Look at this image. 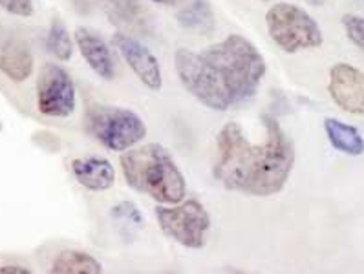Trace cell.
<instances>
[{
  "label": "cell",
  "mask_w": 364,
  "mask_h": 274,
  "mask_svg": "<svg viewBox=\"0 0 364 274\" xmlns=\"http://www.w3.org/2000/svg\"><path fill=\"white\" fill-rule=\"evenodd\" d=\"M86 132L112 152H124L146 137V124L130 108L92 104L85 114Z\"/></svg>",
  "instance_id": "277c9868"
},
{
  "label": "cell",
  "mask_w": 364,
  "mask_h": 274,
  "mask_svg": "<svg viewBox=\"0 0 364 274\" xmlns=\"http://www.w3.org/2000/svg\"><path fill=\"white\" fill-rule=\"evenodd\" d=\"M112 44L143 86H146L152 92L161 90L163 75L159 60L141 40H137L132 35L117 31L112 37Z\"/></svg>",
  "instance_id": "ba28073f"
},
{
  "label": "cell",
  "mask_w": 364,
  "mask_h": 274,
  "mask_svg": "<svg viewBox=\"0 0 364 274\" xmlns=\"http://www.w3.org/2000/svg\"><path fill=\"white\" fill-rule=\"evenodd\" d=\"M328 92L341 110L364 116V72L348 62H337L330 70Z\"/></svg>",
  "instance_id": "9c48e42d"
},
{
  "label": "cell",
  "mask_w": 364,
  "mask_h": 274,
  "mask_svg": "<svg viewBox=\"0 0 364 274\" xmlns=\"http://www.w3.org/2000/svg\"><path fill=\"white\" fill-rule=\"evenodd\" d=\"M174 66L189 95L215 111L235 110L251 101L267 72L260 50L238 33L198 52L181 48L174 53Z\"/></svg>",
  "instance_id": "6da1fadb"
},
{
  "label": "cell",
  "mask_w": 364,
  "mask_h": 274,
  "mask_svg": "<svg viewBox=\"0 0 364 274\" xmlns=\"http://www.w3.org/2000/svg\"><path fill=\"white\" fill-rule=\"evenodd\" d=\"M154 4H159V6H167V8H174V6H180L183 4L185 0H152Z\"/></svg>",
  "instance_id": "7402d4cb"
},
{
  "label": "cell",
  "mask_w": 364,
  "mask_h": 274,
  "mask_svg": "<svg viewBox=\"0 0 364 274\" xmlns=\"http://www.w3.org/2000/svg\"><path fill=\"white\" fill-rule=\"evenodd\" d=\"M306 4H309V6H322V4H326V0H304Z\"/></svg>",
  "instance_id": "603a6c76"
},
{
  "label": "cell",
  "mask_w": 364,
  "mask_h": 274,
  "mask_svg": "<svg viewBox=\"0 0 364 274\" xmlns=\"http://www.w3.org/2000/svg\"><path fill=\"white\" fill-rule=\"evenodd\" d=\"M266 28L271 40L286 53L317 50L324 43L317 21L306 9L289 2H279L267 9Z\"/></svg>",
  "instance_id": "5b68a950"
},
{
  "label": "cell",
  "mask_w": 364,
  "mask_h": 274,
  "mask_svg": "<svg viewBox=\"0 0 364 274\" xmlns=\"http://www.w3.org/2000/svg\"><path fill=\"white\" fill-rule=\"evenodd\" d=\"M75 46L92 72L105 81H114L117 75V65L107 40L90 28L75 30Z\"/></svg>",
  "instance_id": "30bf717a"
},
{
  "label": "cell",
  "mask_w": 364,
  "mask_h": 274,
  "mask_svg": "<svg viewBox=\"0 0 364 274\" xmlns=\"http://www.w3.org/2000/svg\"><path fill=\"white\" fill-rule=\"evenodd\" d=\"M44 44H46L48 53L60 62H68L73 57V39L66 24L60 18H52Z\"/></svg>",
  "instance_id": "2e32d148"
},
{
  "label": "cell",
  "mask_w": 364,
  "mask_h": 274,
  "mask_svg": "<svg viewBox=\"0 0 364 274\" xmlns=\"http://www.w3.org/2000/svg\"><path fill=\"white\" fill-rule=\"evenodd\" d=\"M264 2H266V0H264Z\"/></svg>",
  "instance_id": "cb8c5ba5"
},
{
  "label": "cell",
  "mask_w": 364,
  "mask_h": 274,
  "mask_svg": "<svg viewBox=\"0 0 364 274\" xmlns=\"http://www.w3.org/2000/svg\"><path fill=\"white\" fill-rule=\"evenodd\" d=\"M324 132L335 150L353 155V158L364 154V137L355 126L343 123L335 117H328L324 121Z\"/></svg>",
  "instance_id": "4fadbf2b"
},
{
  "label": "cell",
  "mask_w": 364,
  "mask_h": 274,
  "mask_svg": "<svg viewBox=\"0 0 364 274\" xmlns=\"http://www.w3.org/2000/svg\"><path fill=\"white\" fill-rule=\"evenodd\" d=\"M0 8L17 17H31L35 13L33 0H0Z\"/></svg>",
  "instance_id": "d6986e66"
},
{
  "label": "cell",
  "mask_w": 364,
  "mask_h": 274,
  "mask_svg": "<svg viewBox=\"0 0 364 274\" xmlns=\"http://www.w3.org/2000/svg\"><path fill=\"white\" fill-rule=\"evenodd\" d=\"M176 21L183 30L193 33L207 35L213 33L216 26L215 11L210 8L209 0H189L183 8L176 13Z\"/></svg>",
  "instance_id": "5bb4252c"
},
{
  "label": "cell",
  "mask_w": 364,
  "mask_h": 274,
  "mask_svg": "<svg viewBox=\"0 0 364 274\" xmlns=\"http://www.w3.org/2000/svg\"><path fill=\"white\" fill-rule=\"evenodd\" d=\"M264 139L251 141L242 124L228 123L216 136L213 176L231 192L253 197L280 194L295 167V146L279 121L262 117Z\"/></svg>",
  "instance_id": "7a4b0ae2"
},
{
  "label": "cell",
  "mask_w": 364,
  "mask_h": 274,
  "mask_svg": "<svg viewBox=\"0 0 364 274\" xmlns=\"http://www.w3.org/2000/svg\"><path fill=\"white\" fill-rule=\"evenodd\" d=\"M343 28L344 31H346L348 39L364 52V17L346 13L343 17Z\"/></svg>",
  "instance_id": "ac0fdd59"
},
{
  "label": "cell",
  "mask_w": 364,
  "mask_h": 274,
  "mask_svg": "<svg viewBox=\"0 0 364 274\" xmlns=\"http://www.w3.org/2000/svg\"><path fill=\"white\" fill-rule=\"evenodd\" d=\"M50 273L53 274H101L103 265L97 258L85 251H75V248H66L60 251L52 263Z\"/></svg>",
  "instance_id": "9a60e30c"
},
{
  "label": "cell",
  "mask_w": 364,
  "mask_h": 274,
  "mask_svg": "<svg viewBox=\"0 0 364 274\" xmlns=\"http://www.w3.org/2000/svg\"><path fill=\"white\" fill-rule=\"evenodd\" d=\"M77 94L70 73L59 65H44L37 79V108L43 116L66 119L75 111Z\"/></svg>",
  "instance_id": "52a82bcc"
},
{
  "label": "cell",
  "mask_w": 364,
  "mask_h": 274,
  "mask_svg": "<svg viewBox=\"0 0 364 274\" xmlns=\"http://www.w3.org/2000/svg\"><path fill=\"white\" fill-rule=\"evenodd\" d=\"M0 274H31V270L22 265H0Z\"/></svg>",
  "instance_id": "44dd1931"
},
{
  "label": "cell",
  "mask_w": 364,
  "mask_h": 274,
  "mask_svg": "<svg viewBox=\"0 0 364 274\" xmlns=\"http://www.w3.org/2000/svg\"><path fill=\"white\" fill-rule=\"evenodd\" d=\"M107 6L108 13L112 17L121 18L123 22H136L141 21V6L137 0H101Z\"/></svg>",
  "instance_id": "e0dca14e"
},
{
  "label": "cell",
  "mask_w": 364,
  "mask_h": 274,
  "mask_svg": "<svg viewBox=\"0 0 364 274\" xmlns=\"http://www.w3.org/2000/svg\"><path fill=\"white\" fill-rule=\"evenodd\" d=\"M156 221L163 234L191 251L203 248L210 231V214L200 199L189 197L174 205H159Z\"/></svg>",
  "instance_id": "8992f818"
},
{
  "label": "cell",
  "mask_w": 364,
  "mask_h": 274,
  "mask_svg": "<svg viewBox=\"0 0 364 274\" xmlns=\"http://www.w3.org/2000/svg\"><path fill=\"white\" fill-rule=\"evenodd\" d=\"M72 174L81 187L92 192L110 190L116 183V168L105 158L90 155L72 161Z\"/></svg>",
  "instance_id": "8fae6325"
},
{
  "label": "cell",
  "mask_w": 364,
  "mask_h": 274,
  "mask_svg": "<svg viewBox=\"0 0 364 274\" xmlns=\"http://www.w3.org/2000/svg\"><path fill=\"white\" fill-rule=\"evenodd\" d=\"M121 172L130 189L159 205H174L187 196V181L171 152L159 143L132 146L121 155Z\"/></svg>",
  "instance_id": "3957f363"
},
{
  "label": "cell",
  "mask_w": 364,
  "mask_h": 274,
  "mask_svg": "<svg viewBox=\"0 0 364 274\" xmlns=\"http://www.w3.org/2000/svg\"><path fill=\"white\" fill-rule=\"evenodd\" d=\"M33 55L24 44L0 40V73H4L9 81H28L33 73Z\"/></svg>",
  "instance_id": "7c38bea8"
},
{
  "label": "cell",
  "mask_w": 364,
  "mask_h": 274,
  "mask_svg": "<svg viewBox=\"0 0 364 274\" xmlns=\"http://www.w3.org/2000/svg\"><path fill=\"white\" fill-rule=\"evenodd\" d=\"M114 214L117 216L119 219H124V221L129 223H141V214H139V210H137L136 205H132V203L124 202L121 203V205L114 207Z\"/></svg>",
  "instance_id": "ffe728a7"
}]
</instances>
